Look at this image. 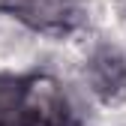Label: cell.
<instances>
[{"instance_id": "cell-1", "label": "cell", "mask_w": 126, "mask_h": 126, "mask_svg": "<svg viewBox=\"0 0 126 126\" xmlns=\"http://www.w3.org/2000/svg\"><path fill=\"white\" fill-rule=\"evenodd\" d=\"M21 126H69V102L51 75L21 81Z\"/></svg>"}, {"instance_id": "cell-2", "label": "cell", "mask_w": 126, "mask_h": 126, "mask_svg": "<svg viewBox=\"0 0 126 126\" xmlns=\"http://www.w3.org/2000/svg\"><path fill=\"white\" fill-rule=\"evenodd\" d=\"M0 12L15 15L42 33H66L75 21L72 0H0Z\"/></svg>"}, {"instance_id": "cell-3", "label": "cell", "mask_w": 126, "mask_h": 126, "mask_svg": "<svg viewBox=\"0 0 126 126\" xmlns=\"http://www.w3.org/2000/svg\"><path fill=\"white\" fill-rule=\"evenodd\" d=\"M87 81H90L93 93L108 105L126 99V60L111 48L96 51L87 66Z\"/></svg>"}, {"instance_id": "cell-4", "label": "cell", "mask_w": 126, "mask_h": 126, "mask_svg": "<svg viewBox=\"0 0 126 126\" xmlns=\"http://www.w3.org/2000/svg\"><path fill=\"white\" fill-rule=\"evenodd\" d=\"M0 126H21V81L0 75Z\"/></svg>"}]
</instances>
